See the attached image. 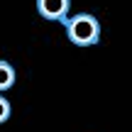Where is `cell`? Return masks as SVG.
<instances>
[{
	"label": "cell",
	"instance_id": "6da1fadb",
	"mask_svg": "<svg viewBox=\"0 0 132 132\" xmlns=\"http://www.w3.org/2000/svg\"><path fill=\"white\" fill-rule=\"evenodd\" d=\"M64 27H66V37L76 47H93L100 39V22L90 12H78L73 17H66Z\"/></svg>",
	"mask_w": 132,
	"mask_h": 132
},
{
	"label": "cell",
	"instance_id": "3957f363",
	"mask_svg": "<svg viewBox=\"0 0 132 132\" xmlns=\"http://www.w3.org/2000/svg\"><path fill=\"white\" fill-rule=\"evenodd\" d=\"M12 86H15V69H12V64L0 61V93L10 90Z\"/></svg>",
	"mask_w": 132,
	"mask_h": 132
},
{
	"label": "cell",
	"instance_id": "7a4b0ae2",
	"mask_svg": "<svg viewBox=\"0 0 132 132\" xmlns=\"http://www.w3.org/2000/svg\"><path fill=\"white\" fill-rule=\"evenodd\" d=\"M69 7L71 0H37V12L44 20H54V22H66Z\"/></svg>",
	"mask_w": 132,
	"mask_h": 132
},
{
	"label": "cell",
	"instance_id": "277c9868",
	"mask_svg": "<svg viewBox=\"0 0 132 132\" xmlns=\"http://www.w3.org/2000/svg\"><path fill=\"white\" fill-rule=\"evenodd\" d=\"M10 115H12V108H10L7 98L0 93V125H3V122H7V120H10Z\"/></svg>",
	"mask_w": 132,
	"mask_h": 132
}]
</instances>
